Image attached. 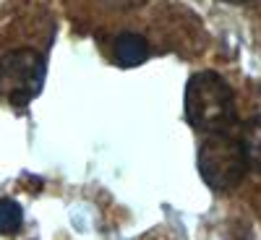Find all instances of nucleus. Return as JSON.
<instances>
[{"label":"nucleus","mask_w":261,"mask_h":240,"mask_svg":"<svg viewBox=\"0 0 261 240\" xmlns=\"http://www.w3.org/2000/svg\"><path fill=\"white\" fill-rule=\"evenodd\" d=\"M241 149H243V157H246V165L256 172H261V115L251 118L243 130H241Z\"/></svg>","instance_id":"5"},{"label":"nucleus","mask_w":261,"mask_h":240,"mask_svg":"<svg viewBox=\"0 0 261 240\" xmlns=\"http://www.w3.org/2000/svg\"><path fill=\"white\" fill-rule=\"evenodd\" d=\"M246 170L248 165L243 157L241 141L230 136L227 130L209 134V139L199 149V172L209 188L227 193L241 185V180L246 178Z\"/></svg>","instance_id":"2"},{"label":"nucleus","mask_w":261,"mask_h":240,"mask_svg":"<svg viewBox=\"0 0 261 240\" xmlns=\"http://www.w3.org/2000/svg\"><path fill=\"white\" fill-rule=\"evenodd\" d=\"M186 118L196 130L222 134L235 123V99L222 76L201 71L186 84Z\"/></svg>","instance_id":"1"},{"label":"nucleus","mask_w":261,"mask_h":240,"mask_svg":"<svg viewBox=\"0 0 261 240\" xmlns=\"http://www.w3.org/2000/svg\"><path fill=\"white\" fill-rule=\"evenodd\" d=\"M45 84V60L34 50H13L0 58V99L24 107Z\"/></svg>","instance_id":"3"},{"label":"nucleus","mask_w":261,"mask_h":240,"mask_svg":"<svg viewBox=\"0 0 261 240\" xmlns=\"http://www.w3.org/2000/svg\"><path fill=\"white\" fill-rule=\"evenodd\" d=\"M225 3H246V0H225Z\"/></svg>","instance_id":"7"},{"label":"nucleus","mask_w":261,"mask_h":240,"mask_svg":"<svg viewBox=\"0 0 261 240\" xmlns=\"http://www.w3.org/2000/svg\"><path fill=\"white\" fill-rule=\"evenodd\" d=\"M24 222V211L13 199H0V235H16Z\"/></svg>","instance_id":"6"},{"label":"nucleus","mask_w":261,"mask_h":240,"mask_svg":"<svg viewBox=\"0 0 261 240\" xmlns=\"http://www.w3.org/2000/svg\"><path fill=\"white\" fill-rule=\"evenodd\" d=\"M146 55H149V47L141 34L125 32V34L115 37V42H113V58L123 68H136V65H141L146 60Z\"/></svg>","instance_id":"4"}]
</instances>
